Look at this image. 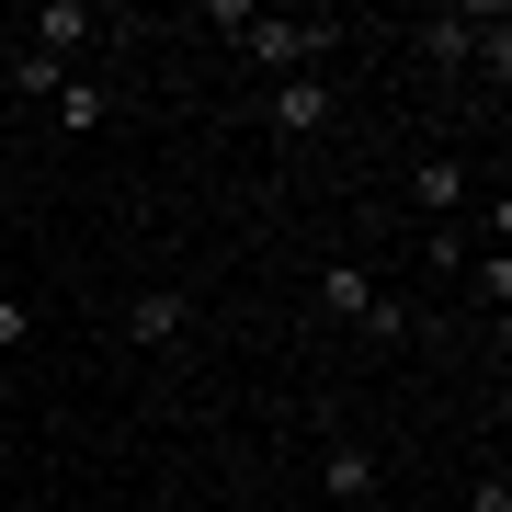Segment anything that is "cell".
Returning <instances> with one entry per match:
<instances>
[{
    "instance_id": "3",
    "label": "cell",
    "mask_w": 512,
    "mask_h": 512,
    "mask_svg": "<svg viewBox=\"0 0 512 512\" xmlns=\"http://www.w3.org/2000/svg\"><path fill=\"white\" fill-rule=\"evenodd\" d=\"M410 205H421V217H456V205H467V160H444V148H433V160L410 171Z\"/></svg>"
},
{
    "instance_id": "13",
    "label": "cell",
    "mask_w": 512,
    "mask_h": 512,
    "mask_svg": "<svg viewBox=\"0 0 512 512\" xmlns=\"http://www.w3.org/2000/svg\"><path fill=\"white\" fill-rule=\"evenodd\" d=\"M0 444H12V410H0Z\"/></svg>"
},
{
    "instance_id": "10",
    "label": "cell",
    "mask_w": 512,
    "mask_h": 512,
    "mask_svg": "<svg viewBox=\"0 0 512 512\" xmlns=\"http://www.w3.org/2000/svg\"><path fill=\"white\" fill-rule=\"evenodd\" d=\"M467 512H512V490H501V478H478V490H467Z\"/></svg>"
},
{
    "instance_id": "5",
    "label": "cell",
    "mask_w": 512,
    "mask_h": 512,
    "mask_svg": "<svg viewBox=\"0 0 512 512\" xmlns=\"http://www.w3.org/2000/svg\"><path fill=\"white\" fill-rule=\"evenodd\" d=\"M319 490L330 501H376V456H365V444H330V456H319Z\"/></svg>"
},
{
    "instance_id": "8",
    "label": "cell",
    "mask_w": 512,
    "mask_h": 512,
    "mask_svg": "<svg viewBox=\"0 0 512 512\" xmlns=\"http://www.w3.org/2000/svg\"><path fill=\"white\" fill-rule=\"evenodd\" d=\"M12 80H23V92H35V103H57V92H69V69H57V57H35V46L12 57Z\"/></svg>"
},
{
    "instance_id": "4",
    "label": "cell",
    "mask_w": 512,
    "mask_h": 512,
    "mask_svg": "<svg viewBox=\"0 0 512 512\" xmlns=\"http://www.w3.org/2000/svg\"><path fill=\"white\" fill-rule=\"evenodd\" d=\"M319 308L365 330V308H376V274H365V262H330V274H319Z\"/></svg>"
},
{
    "instance_id": "9",
    "label": "cell",
    "mask_w": 512,
    "mask_h": 512,
    "mask_svg": "<svg viewBox=\"0 0 512 512\" xmlns=\"http://www.w3.org/2000/svg\"><path fill=\"white\" fill-rule=\"evenodd\" d=\"M35 342V308H23V296H0V353H23Z\"/></svg>"
},
{
    "instance_id": "11",
    "label": "cell",
    "mask_w": 512,
    "mask_h": 512,
    "mask_svg": "<svg viewBox=\"0 0 512 512\" xmlns=\"http://www.w3.org/2000/svg\"><path fill=\"white\" fill-rule=\"evenodd\" d=\"M330 512H387V501H330Z\"/></svg>"
},
{
    "instance_id": "7",
    "label": "cell",
    "mask_w": 512,
    "mask_h": 512,
    "mask_svg": "<svg viewBox=\"0 0 512 512\" xmlns=\"http://www.w3.org/2000/svg\"><path fill=\"white\" fill-rule=\"evenodd\" d=\"M274 126L285 137H319L330 126V92H319V80H285V92H274Z\"/></svg>"
},
{
    "instance_id": "12",
    "label": "cell",
    "mask_w": 512,
    "mask_h": 512,
    "mask_svg": "<svg viewBox=\"0 0 512 512\" xmlns=\"http://www.w3.org/2000/svg\"><path fill=\"white\" fill-rule=\"evenodd\" d=\"M148 512H205V501H148Z\"/></svg>"
},
{
    "instance_id": "1",
    "label": "cell",
    "mask_w": 512,
    "mask_h": 512,
    "mask_svg": "<svg viewBox=\"0 0 512 512\" xmlns=\"http://www.w3.org/2000/svg\"><path fill=\"white\" fill-rule=\"evenodd\" d=\"M239 35H251V57H262V69L308 80V57H319L330 35H342V23H330V12H251V23H239Z\"/></svg>"
},
{
    "instance_id": "2",
    "label": "cell",
    "mask_w": 512,
    "mask_h": 512,
    "mask_svg": "<svg viewBox=\"0 0 512 512\" xmlns=\"http://www.w3.org/2000/svg\"><path fill=\"white\" fill-rule=\"evenodd\" d=\"M92 35H103L92 0H46V12H35V57H57V69H69V46H92Z\"/></svg>"
},
{
    "instance_id": "6",
    "label": "cell",
    "mask_w": 512,
    "mask_h": 512,
    "mask_svg": "<svg viewBox=\"0 0 512 512\" xmlns=\"http://www.w3.org/2000/svg\"><path fill=\"white\" fill-rule=\"evenodd\" d=\"M183 319H194V308L160 285V296H137V308H126V342H183Z\"/></svg>"
}]
</instances>
